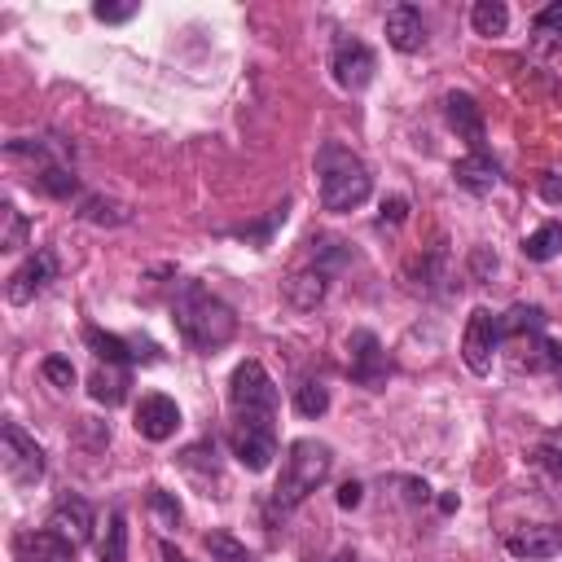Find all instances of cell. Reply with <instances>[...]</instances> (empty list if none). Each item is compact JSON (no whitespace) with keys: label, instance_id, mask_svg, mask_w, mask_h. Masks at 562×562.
Returning a JSON list of instances; mask_svg holds the SVG:
<instances>
[{"label":"cell","instance_id":"37","mask_svg":"<svg viewBox=\"0 0 562 562\" xmlns=\"http://www.w3.org/2000/svg\"><path fill=\"white\" fill-rule=\"evenodd\" d=\"M540 198L544 202H562V176H553V171L540 176Z\"/></svg>","mask_w":562,"mask_h":562},{"label":"cell","instance_id":"16","mask_svg":"<svg viewBox=\"0 0 562 562\" xmlns=\"http://www.w3.org/2000/svg\"><path fill=\"white\" fill-rule=\"evenodd\" d=\"M386 44L395 53H417L426 44V22H422V9L417 4H395L386 13Z\"/></svg>","mask_w":562,"mask_h":562},{"label":"cell","instance_id":"7","mask_svg":"<svg viewBox=\"0 0 562 562\" xmlns=\"http://www.w3.org/2000/svg\"><path fill=\"white\" fill-rule=\"evenodd\" d=\"M347 369H351V382H360L369 391L386 386L391 360H386V351H382L373 329H351V338H347Z\"/></svg>","mask_w":562,"mask_h":562},{"label":"cell","instance_id":"28","mask_svg":"<svg viewBox=\"0 0 562 562\" xmlns=\"http://www.w3.org/2000/svg\"><path fill=\"white\" fill-rule=\"evenodd\" d=\"M329 408V391L321 386V382H303L299 391H294V413L299 417H321Z\"/></svg>","mask_w":562,"mask_h":562},{"label":"cell","instance_id":"11","mask_svg":"<svg viewBox=\"0 0 562 562\" xmlns=\"http://www.w3.org/2000/svg\"><path fill=\"white\" fill-rule=\"evenodd\" d=\"M176 430H180L176 400H167V395H140V404H136V435L149 439V443H162Z\"/></svg>","mask_w":562,"mask_h":562},{"label":"cell","instance_id":"24","mask_svg":"<svg viewBox=\"0 0 562 562\" xmlns=\"http://www.w3.org/2000/svg\"><path fill=\"white\" fill-rule=\"evenodd\" d=\"M522 255H527V259H536V263H544V259L562 255V224H558V220L540 224V228H536V233L522 241Z\"/></svg>","mask_w":562,"mask_h":562},{"label":"cell","instance_id":"35","mask_svg":"<svg viewBox=\"0 0 562 562\" xmlns=\"http://www.w3.org/2000/svg\"><path fill=\"white\" fill-rule=\"evenodd\" d=\"M544 369H549V373L562 382V342H553V338L544 342Z\"/></svg>","mask_w":562,"mask_h":562},{"label":"cell","instance_id":"26","mask_svg":"<svg viewBox=\"0 0 562 562\" xmlns=\"http://www.w3.org/2000/svg\"><path fill=\"white\" fill-rule=\"evenodd\" d=\"M4 233H0V250H22L26 246V237H31V224H26V215L13 206V202H4Z\"/></svg>","mask_w":562,"mask_h":562},{"label":"cell","instance_id":"23","mask_svg":"<svg viewBox=\"0 0 562 562\" xmlns=\"http://www.w3.org/2000/svg\"><path fill=\"white\" fill-rule=\"evenodd\" d=\"M35 184L48 193V198H75L79 193V176L70 171V162H48L35 171Z\"/></svg>","mask_w":562,"mask_h":562},{"label":"cell","instance_id":"3","mask_svg":"<svg viewBox=\"0 0 562 562\" xmlns=\"http://www.w3.org/2000/svg\"><path fill=\"white\" fill-rule=\"evenodd\" d=\"M334 470V448L321 443V439H294L285 448V461H281V474H277V487H272V505L277 509H294L303 505Z\"/></svg>","mask_w":562,"mask_h":562},{"label":"cell","instance_id":"13","mask_svg":"<svg viewBox=\"0 0 562 562\" xmlns=\"http://www.w3.org/2000/svg\"><path fill=\"white\" fill-rule=\"evenodd\" d=\"M443 114H448V127L470 145V154H483V110L470 92H448L443 97Z\"/></svg>","mask_w":562,"mask_h":562},{"label":"cell","instance_id":"22","mask_svg":"<svg viewBox=\"0 0 562 562\" xmlns=\"http://www.w3.org/2000/svg\"><path fill=\"white\" fill-rule=\"evenodd\" d=\"M97 558L101 562H127V518H123V509H110L105 536L97 544Z\"/></svg>","mask_w":562,"mask_h":562},{"label":"cell","instance_id":"6","mask_svg":"<svg viewBox=\"0 0 562 562\" xmlns=\"http://www.w3.org/2000/svg\"><path fill=\"white\" fill-rule=\"evenodd\" d=\"M496 351H501V316L492 307H474L470 321H465V334H461V360H465V369L470 373H487Z\"/></svg>","mask_w":562,"mask_h":562},{"label":"cell","instance_id":"36","mask_svg":"<svg viewBox=\"0 0 562 562\" xmlns=\"http://www.w3.org/2000/svg\"><path fill=\"white\" fill-rule=\"evenodd\" d=\"M360 501H364V487H360V483H342V487H338V505H342V509H356Z\"/></svg>","mask_w":562,"mask_h":562},{"label":"cell","instance_id":"31","mask_svg":"<svg viewBox=\"0 0 562 562\" xmlns=\"http://www.w3.org/2000/svg\"><path fill=\"white\" fill-rule=\"evenodd\" d=\"M536 35L540 40H562V0L558 4H544L536 13Z\"/></svg>","mask_w":562,"mask_h":562},{"label":"cell","instance_id":"33","mask_svg":"<svg viewBox=\"0 0 562 562\" xmlns=\"http://www.w3.org/2000/svg\"><path fill=\"white\" fill-rule=\"evenodd\" d=\"M404 215H408V202H404V198L382 202V224H404Z\"/></svg>","mask_w":562,"mask_h":562},{"label":"cell","instance_id":"32","mask_svg":"<svg viewBox=\"0 0 562 562\" xmlns=\"http://www.w3.org/2000/svg\"><path fill=\"white\" fill-rule=\"evenodd\" d=\"M140 4H92V18L97 22H127Z\"/></svg>","mask_w":562,"mask_h":562},{"label":"cell","instance_id":"20","mask_svg":"<svg viewBox=\"0 0 562 562\" xmlns=\"http://www.w3.org/2000/svg\"><path fill=\"white\" fill-rule=\"evenodd\" d=\"M88 395H92L97 404H105V408L123 404V400H127V369H119V364L97 369V373L88 378Z\"/></svg>","mask_w":562,"mask_h":562},{"label":"cell","instance_id":"29","mask_svg":"<svg viewBox=\"0 0 562 562\" xmlns=\"http://www.w3.org/2000/svg\"><path fill=\"white\" fill-rule=\"evenodd\" d=\"M40 373H44L53 386H61V391H70V386H75V364H70L66 356H48V360L40 364Z\"/></svg>","mask_w":562,"mask_h":562},{"label":"cell","instance_id":"39","mask_svg":"<svg viewBox=\"0 0 562 562\" xmlns=\"http://www.w3.org/2000/svg\"><path fill=\"white\" fill-rule=\"evenodd\" d=\"M325 562H360L356 553H334V558H325Z\"/></svg>","mask_w":562,"mask_h":562},{"label":"cell","instance_id":"12","mask_svg":"<svg viewBox=\"0 0 562 562\" xmlns=\"http://www.w3.org/2000/svg\"><path fill=\"white\" fill-rule=\"evenodd\" d=\"M505 549L514 558H553L562 553V527L558 522H527L505 531Z\"/></svg>","mask_w":562,"mask_h":562},{"label":"cell","instance_id":"14","mask_svg":"<svg viewBox=\"0 0 562 562\" xmlns=\"http://www.w3.org/2000/svg\"><path fill=\"white\" fill-rule=\"evenodd\" d=\"M13 558H18V562H70V558H75V544L61 540L53 527L18 531V536H13Z\"/></svg>","mask_w":562,"mask_h":562},{"label":"cell","instance_id":"8","mask_svg":"<svg viewBox=\"0 0 562 562\" xmlns=\"http://www.w3.org/2000/svg\"><path fill=\"white\" fill-rule=\"evenodd\" d=\"M4 474L22 487L44 479V448L18 422H4Z\"/></svg>","mask_w":562,"mask_h":562},{"label":"cell","instance_id":"9","mask_svg":"<svg viewBox=\"0 0 562 562\" xmlns=\"http://www.w3.org/2000/svg\"><path fill=\"white\" fill-rule=\"evenodd\" d=\"M53 277H57V255H53V250H35V255H26V259L13 268L9 285H4V299L22 307V303H31L35 294H44Z\"/></svg>","mask_w":562,"mask_h":562},{"label":"cell","instance_id":"18","mask_svg":"<svg viewBox=\"0 0 562 562\" xmlns=\"http://www.w3.org/2000/svg\"><path fill=\"white\" fill-rule=\"evenodd\" d=\"M452 176H457V184L470 189V193H492V189L501 184V167L487 158V149H483V154H465V158L452 167Z\"/></svg>","mask_w":562,"mask_h":562},{"label":"cell","instance_id":"1","mask_svg":"<svg viewBox=\"0 0 562 562\" xmlns=\"http://www.w3.org/2000/svg\"><path fill=\"white\" fill-rule=\"evenodd\" d=\"M228 400H233V457L259 474L277 457V382L259 360H241L228 378Z\"/></svg>","mask_w":562,"mask_h":562},{"label":"cell","instance_id":"34","mask_svg":"<svg viewBox=\"0 0 562 562\" xmlns=\"http://www.w3.org/2000/svg\"><path fill=\"white\" fill-rule=\"evenodd\" d=\"M536 461H540V465L562 483V452H558V448H540V452H536Z\"/></svg>","mask_w":562,"mask_h":562},{"label":"cell","instance_id":"4","mask_svg":"<svg viewBox=\"0 0 562 562\" xmlns=\"http://www.w3.org/2000/svg\"><path fill=\"white\" fill-rule=\"evenodd\" d=\"M316 176H321V206L325 211H356L364 198H369V189H373V176H369V167L351 154V149H342V145H321V154H316Z\"/></svg>","mask_w":562,"mask_h":562},{"label":"cell","instance_id":"38","mask_svg":"<svg viewBox=\"0 0 562 562\" xmlns=\"http://www.w3.org/2000/svg\"><path fill=\"white\" fill-rule=\"evenodd\" d=\"M162 558H167V562H189V558H184V553H176L171 544H162Z\"/></svg>","mask_w":562,"mask_h":562},{"label":"cell","instance_id":"2","mask_svg":"<svg viewBox=\"0 0 562 562\" xmlns=\"http://www.w3.org/2000/svg\"><path fill=\"white\" fill-rule=\"evenodd\" d=\"M171 312H176L180 338H184L189 347H198V351H215V347H224V342L237 334L233 307H228L224 299H215L202 281H184Z\"/></svg>","mask_w":562,"mask_h":562},{"label":"cell","instance_id":"30","mask_svg":"<svg viewBox=\"0 0 562 562\" xmlns=\"http://www.w3.org/2000/svg\"><path fill=\"white\" fill-rule=\"evenodd\" d=\"M149 509L158 514V522H162V527H180V505H176L162 487H149Z\"/></svg>","mask_w":562,"mask_h":562},{"label":"cell","instance_id":"5","mask_svg":"<svg viewBox=\"0 0 562 562\" xmlns=\"http://www.w3.org/2000/svg\"><path fill=\"white\" fill-rule=\"evenodd\" d=\"M329 70H334V83H338V88L360 92V88H369V79H373V70H378V57H373V48H369L364 40L338 35L334 48H329Z\"/></svg>","mask_w":562,"mask_h":562},{"label":"cell","instance_id":"21","mask_svg":"<svg viewBox=\"0 0 562 562\" xmlns=\"http://www.w3.org/2000/svg\"><path fill=\"white\" fill-rule=\"evenodd\" d=\"M79 220H88V224H127L132 220V211L123 206V202H114V198H101V193H88L83 202H79Z\"/></svg>","mask_w":562,"mask_h":562},{"label":"cell","instance_id":"19","mask_svg":"<svg viewBox=\"0 0 562 562\" xmlns=\"http://www.w3.org/2000/svg\"><path fill=\"white\" fill-rule=\"evenodd\" d=\"M544 334V312L536 303H514L501 316V342H518V338H540Z\"/></svg>","mask_w":562,"mask_h":562},{"label":"cell","instance_id":"25","mask_svg":"<svg viewBox=\"0 0 562 562\" xmlns=\"http://www.w3.org/2000/svg\"><path fill=\"white\" fill-rule=\"evenodd\" d=\"M470 26H474L479 35H505V26H509V9H505L501 0H479V4L470 9Z\"/></svg>","mask_w":562,"mask_h":562},{"label":"cell","instance_id":"15","mask_svg":"<svg viewBox=\"0 0 562 562\" xmlns=\"http://www.w3.org/2000/svg\"><path fill=\"white\" fill-rule=\"evenodd\" d=\"M83 342H88L92 356L105 360V364H127V360H154V356H158L154 342H127V338L105 334V329H97V325H83Z\"/></svg>","mask_w":562,"mask_h":562},{"label":"cell","instance_id":"10","mask_svg":"<svg viewBox=\"0 0 562 562\" xmlns=\"http://www.w3.org/2000/svg\"><path fill=\"white\" fill-rule=\"evenodd\" d=\"M48 527L61 536V540H70L75 549L79 544H88L92 540V505L83 501V496H57L53 501V509H48Z\"/></svg>","mask_w":562,"mask_h":562},{"label":"cell","instance_id":"27","mask_svg":"<svg viewBox=\"0 0 562 562\" xmlns=\"http://www.w3.org/2000/svg\"><path fill=\"white\" fill-rule=\"evenodd\" d=\"M206 553H211V562H250V549L241 540H233L228 531H211L206 536Z\"/></svg>","mask_w":562,"mask_h":562},{"label":"cell","instance_id":"17","mask_svg":"<svg viewBox=\"0 0 562 562\" xmlns=\"http://www.w3.org/2000/svg\"><path fill=\"white\" fill-rule=\"evenodd\" d=\"M329 277H334V268H329V263H312V268H299V272L285 281V299H290V307H299V312H312V307L325 299V290H329Z\"/></svg>","mask_w":562,"mask_h":562}]
</instances>
